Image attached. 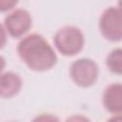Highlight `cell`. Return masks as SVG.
<instances>
[{"mask_svg":"<svg viewBox=\"0 0 122 122\" xmlns=\"http://www.w3.org/2000/svg\"><path fill=\"white\" fill-rule=\"evenodd\" d=\"M16 50L20 59L31 71H45L51 69L57 62L52 47L37 33L29 34L21 39Z\"/></svg>","mask_w":122,"mask_h":122,"instance_id":"cell-1","label":"cell"},{"mask_svg":"<svg viewBox=\"0 0 122 122\" xmlns=\"http://www.w3.org/2000/svg\"><path fill=\"white\" fill-rule=\"evenodd\" d=\"M53 41L57 51L64 56H73L79 53L85 43L81 30L74 26H66L58 30Z\"/></svg>","mask_w":122,"mask_h":122,"instance_id":"cell-2","label":"cell"},{"mask_svg":"<svg viewBox=\"0 0 122 122\" xmlns=\"http://www.w3.org/2000/svg\"><path fill=\"white\" fill-rule=\"evenodd\" d=\"M98 67L96 63L89 58H80L74 61L70 68V75L79 87L88 88L92 86L98 78Z\"/></svg>","mask_w":122,"mask_h":122,"instance_id":"cell-3","label":"cell"},{"mask_svg":"<svg viewBox=\"0 0 122 122\" xmlns=\"http://www.w3.org/2000/svg\"><path fill=\"white\" fill-rule=\"evenodd\" d=\"M99 29L103 36L112 42H118L122 38L121 9L110 7L104 10L99 20Z\"/></svg>","mask_w":122,"mask_h":122,"instance_id":"cell-4","label":"cell"},{"mask_svg":"<svg viewBox=\"0 0 122 122\" xmlns=\"http://www.w3.org/2000/svg\"><path fill=\"white\" fill-rule=\"evenodd\" d=\"M32 20L30 12L24 9H17L5 17V30L11 37L18 38L27 33L31 28Z\"/></svg>","mask_w":122,"mask_h":122,"instance_id":"cell-5","label":"cell"},{"mask_svg":"<svg viewBox=\"0 0 122 122\" xmlns=\"http://www.w3.org/2000/svg\"><path fill=\"white\" fill-rule=\"evenodd\" d=\"M103 105L105 109L114 114L122 112V86L120 83L109 85L103 93Z\"/></svg>","mask_w":122,"mask_h":122,"instance_id":"cell-6","label":"cell"},{"mask_svg":"<svg viewBox=\"0 0 122 122\" xmlns=\"http://www.w3.org/2000/svg\"><path fill=\"white\" fill-rule=\"evenodd\" d=\"M21 77L12 71L0 74V97L11 98L15 96L22 88Z\"/></svg>","mask_w":122,"mask_h":122,"instance_id":"cell-7","label":"cell"},{"mask_svg":"<svg viewBox=\"0 0 122 122\" xmlns=\"http://www.w3.org/2000/svg\"><path fill=\"white\" fill-rule=\"evenodd\" d=\"M106 65L109 70L115 73L121 74L122 72V51L120 48L112 50L106 59Z\"/></svg>","mask_w":122,"mask_h":122,"instance_id":"cell-8","label":"cell"},{"mask_svg":"<svg viewBox=\"0 0 122 122\" xmlns=\"http://www.w3.org/2000/svg\"><path fill=\"white\" fill-rule=\"evenodd\" d=\"M32 122H60L58 117H56L55 115L52 114H49V113H43L40 115H37Z\"/></svg>","mask_w":122,"mask_h":122,"instance_id":"cell-9","label":"cell"},{"mask_svg":"<svg viewBox=\"0 0 122 122\" xmlns=\"http://www.w3.org/2000/svg\"><path fill=\"white\" fill-rule=\"evenodd\" d=\"M17 5V1H0V11H8Z\"/></svg>","mask_w":122,"mask_h":122,"instance_id":"cell-10","label":"cell"},{"mask_svg":"<svg viewBox=\"0 0 122 122\" xmlns=\"http://www.w3.org/2000/svg\"><path fill=\"white\" fill-rule=\"evenodd\" d=\"M66 122H91V120L84 116V115H80V114H76V115H72V116H70Z\"/></svg>","mask_w":122,"mask_h":122,"instance_id":"cell-11","label":"cell"},{"mask_svg":"<svg viewBox=\"0 0 122 122\" xmlns=\"http://www.w3.org/2000/svg\"><path fill=\"white\" fill-rule=\"evenodd\" d=\"M7 43V32L5 28L0 24V50L5 47Z\"/></svg>","mask_w":122,"mask_h":122,"instance_id":"cell-12","label":"cell"},{"mask_svg":"<svg viewBox=\"0 0 122 122\" xmlns=\"http://www.w3.org/2000/svg\"><path fill=\"white\" fill-rule=\"evenodd\" d=\"M107 122H122L121 119V114H115L113 116H112Z\"/></svg>","mask_w":122,"mask_h":122,"instance_id":"cell-13","label":"cell"},{"mask_svg":"<svg viewBox=\"0 0 122 122\" xmlns=\"http://www.w3.org/2000/svg\"><path fill=\"white\" fill-rule=\"evenodd\" d=\"M5 66H6V60H5V58L2 57V56H0V74H1L2 71L4 70Z\"/></svg>","mask_w":122,"mask_h":122,"instance_id":"cell-14","label":"cell"}]
</instances>
